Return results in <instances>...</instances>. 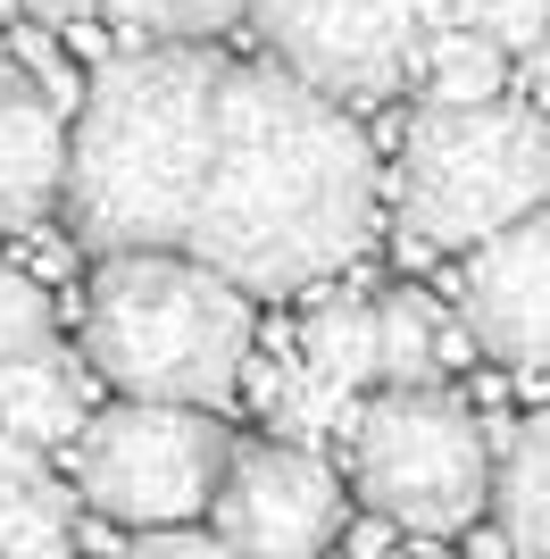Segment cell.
<instances>
[{
    "mask_svg": "<svg viewBox=\"0 0 550 559\" xmlns=\"http://www.w3.org/2000/svg\"><path fill=\"white\" fill-rule=\"evenodd\" d=\"M375 142L343 100L284 68H234L183 251L251 301L300 293L375 242Z\"/></svg>",
    "mask_w": 550,
    "mask_h": 559,
    "instance_id": "1",
    "label": "cell"
},
{
    "mask_svg": "<svg viewBox=\"0 0 550 559\" xmlns=\"http://www.w3.org/2000/svg\"><path fill=\"white\" fill-rule=\"evenodd\" d=\"M226 75L208 43H142L84 84L68 142V234L84 251H183L217 159Z\"/></svg>",
    "mask_w": 550,
    "mask_h": 559,
    "instance_id": "2",
    "label": "cell"
},
{
    "mask_svg": "<svg viewBox=\"0 0 550 559\" xmlns=\"http://www.w3.org/2000/svg\"><path fill=\"white\" fill-rule=\"evenodd\" d=\"M84 359L117 401L226 409L251 376V293L192 251L100 259L84 301Z\"/></svg>",
    "mask_w": 550,
    "mask_h": 559,
    "instance_id": "3",
    "label": "cell"
},
{
    "mask_svg": "<svg viewBox=\"0 0 550 559\" xmlns=\"http://www.w3.org/2000/svg\"><path fill=\"white\" fill-rule=\"evenodd\" d=\"M550 210V109H417L400 142V226L409 251H483L492 234Z\"/></svg>",
    "mask_w": 550,
    "mask_h": 559,
    "instance_id": "4",
    "label": "cell"
},
{
    "mask_svg": "<svg viewBox=\"0 0 550 559\" xmlns=\"http://www.w3.org/2000/svg\"><path fill=\"white\" fill-rule=\"evenodd\" d=\"M350 467L367 510L392 518L400 535H467L501 485L476 409L442 384H392L367 401L350 426Z\"/></svg>",
    "mask_w": 550,
    "mask_h": 559,
    "instance_id": "5",
    "label": "cell"
},
{
    "mask_svg": "<svg viewBox=\"0 0 550 559\" xmlns=\"http://www.w3.org/2000/svg\"><path fill=\"white\" fill-rule=\"evenodd\" d=\"M234 435L217 426V409H183V401H109L92 409V426L75 435V492L109 526L134 535H167L217 510L234 467Z\"/></svg>",
    "mask_w": 550,
    "mask_h": 559,
    "instance_id": "6",
    "label": "cell"
},
{
    "mask_svg": "<svg viewBox=\"0 0 550 559\" xmlns=\"http://www.w3.org/2000/svg\"><path fill=\"white\" fill-rule=\"evenodd\" d=\"M251 34L267 43V68L350 109V100H384L409 75L426 9L417 0H259Z\"/></svg>",
    "mask_w": 550,
    "mask_h": 559,
    "instance_id": "7",
    "label": "cell"
},
{
    "mask_svg": "<svg viewBox=\"0 0 550 559\" xmlns=\"http://www.w3.org/2000/svg\"><path fill=\"white\" fill-rule=\"evenodd\" d=\"M208 518L242 559H318L343 535V476L309 443H242Z\"/></svg>",
    "mask_w": 550,
    "mask_h": 559,
    "instance_id": "8",
    "label": "cell"
},
{
    "mask_svg": "<svg viewBox=\"0 0 550 559\" xmlns=\"http://www.w3.org/2000/svg\"><path fill=\"white\" fill-rule=\"evenodd\" d=\"M458 318L492 359L550 376V210H534L526 226L492 234L467 276H458Z\"/></svg>",
    "mask_w": 550,
    "mask_h": 559,
    "instance_id": "9",
    "label": "cell"
},
{
    "mask_svg": "<svg viewBox=\"0 0 550 559\" xmlns=\"http://www.w3.org/2000/svg\"><path fill=\"white\" fill-rule=\"evenodd\" d=\"M68 109L34 75L0 68V234H25L50 210H68Z\"/></svg>",
    "mask_w": 550,
    "mask_h": 559,
    "instance_id": "10",
    "label": "cell"
},
{
    "mask_svg": "<svg viewBox=\"0 0 550 559\" xmlns=\"http://www.w3.org/2000/svg\"><path fill=\"white\" fill-rule=\"evenodd\" d=\"M92 426L84 409V376H75L68 350H50V359H34L25 376H9L0 384V435H17V443H75Z\"/></svg>",
    "mask_w": 550,
    "mask_h": 559,
    "instance_id": "11",
    "label": "cell"
},
{
    "mask_svg": "<svg viewBox=\"0 0 550 559\" xmlns=\"http://www.w3.org/2000/svg\"><path fill=\"white\" fill-rule=\"evenodd\" d=\"M492 510H501V535H509L517 559H550V409L509 443Z\"/></svg>",
    "mask_w": 550,
    "mask_h": 559,
    "instance_id": "12",
    "label": "cell"
},
{
    "mask_svg": "<svg viewBox=\"0 0 550 559\" xmlns=\"http://www.w3.org/2000/svg\"><path fill=\"white\" fill-rule=\"evenodd\" d=\"M509 84V50L467 25V34H426V109H483Z\"/></svg>",
    "mask_w": 550,
    "mask_h": 559,
    "instance_id": "13",
    "label": "cell"
},
{
    "mask_svg": "<svg viewBox=\"0 0 550 559\" xmlns=\"http://www.w3.org/2000/svg\"><path fill=\"white\" fill-rule=\"evenodd\" d=\"M300 350H309V368H318L325 384L359 393L367 376H384V318H375V309H325V318H309Z\"/></svg>",
    "mask_w": 550,
    "mask_h": 559,
    "instance_id": "14",
    "label": "cell"
},
{
    "mask_svg": "<svg viewBox=\"0 0 550 559\" xmlns=\"http://www.w3.org/2000/svg\"><path fill=\"white\" fill-rule=\"evenodd\" d=\"M375 318H384V384H434L442 343H451L442 309L417 293H392V301H375Z\"/></svg>",
    "mask_w": 550,
    "mask_h": 559,
    "instance_id": "15",
    "label": "cell"
},
{
    "mask_svg": "<svg viewBox=\"0 0 550 559\" xmlns=\"http://www.w3.org/2000/svg\"><path fill=\"white\" fill-rule=\"evenodd\" d=\"M109 25H125L134 43H208L259 9V0H100Z\"/></svg>",
    "mask_w": 550,
    "mask_h": 559,
    "instance_id": "16",
    "label": "cell"
},
{
    "mask_svg": "<svg viewBox=\"0 0 550 559\" xmlns=\"http://www.w3.org/2000/svg\"><path fill=\"white\" fill-rule=\"evenodd\" d=\"M50 350H59V334H50V293L34 276H17V267H0V384L25 376L34 359H50Z\"/></svg>",
    "mask_w": 550,
    "mask_h": 559,
    "instance_id": "17",
    "label": "cell"
},
{
    "mask_svg": "<svg viewBox=\"0 0 550 559\" xmlns=\"http://www.w3.org/2000/svg\"><path fill=\"white\" fill-rule=\"evenodd\" d=\"M68 543H75L68 492L34 485V501H25V518H17V535H9V551H0V559H68Z\"/></svg>",
    "mask_w": 550,
    "mask_h": 559,
    "instance_id": "18",
    "label": "cell"
},
{
    "mask_svg": "<svg viewBox=\"0 0 550 559\" xmlns=\"http://www.w3.org/2000/svg\"><path fill=\"white\" fill-rule=\"evenodd\" d=\"M483 34L509 50V59H534L550 43V0H492L483 9Z\"/></svg>",
    "mask_w": 550,
    "mask_h": 559,
    "instance_id": "19",
    "label": "cell"
},
{
    "mask_svg": "<svg viewBox=\"0 0 550 559\" xmlns=\"http://www.w3.org/2000/svg\"><path fill=\"white\" fill-rule=\"evenodd\" d=\"M117 559H242L226 535H192V526H167V535H134Z\"/></svg>",
    "mask_w": 550,
    "mask_h": 559,
    "instance_id": "20",
    "label": "cell"
},
{
    "mask_svg": "<svg viewBox=\"0 0 550 559\" xmlns=\"http://www.w3.org/2000/svg\"><path fill=\"white\" fill-rule=\"evenodd\" d=\"M417 9H426V34H467V25H483L492 0H417Z\"/></svg>",
    "mask_w": 550,
    "mask_h": 559,
    "instance_id": "21",
    "label": "cell"
},
{
    "mask_svg": "<svg viewBox=\"0 0 550 559\" xmlns=\"http://www.w3.org/2000/svg\"><path fill=\"white\" fill-rule=\"evenodd\" d=\"M100 0H17V17L25 25H84Z\"/></svg>",
    "mask_w": 550,
    "mask_h": 559,
    "instance_id": "22",
    "label": "cell"
},
{
    "mask_svg": "<svg viewBox=\"0 0 550 559\" xmlns=\"http://www.w3.org/2000/svg\"><path fill=\"white\" fill-rule=\"evenodd\" d=\"M25 501H34V485H0V551H9V535H17Z\"/></svg>",
    "mask_w": 550,
    "mask_h": 559,
    "instance_id": "23",
    "label": "cell"
},
{
    "mask_svg": "<svg viewBox=\"0 0 550 559\" xmlns=\"http://www.w3.org/2000/svg\"><path fill=\"white\" fill-rule=\"evenodd\" d=\"M534 100H542V109H550V43L534 50Z\"/></svg>",
    "mask_w": 550,
    "mask_h": 559,
    "instance_id": "24",
    "label": "cell"
}]
</instances>
